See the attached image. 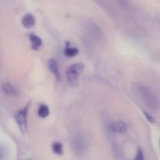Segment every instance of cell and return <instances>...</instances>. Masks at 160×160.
Wrapping results in <instances>:
<instances>
[{"instance_id":"obj_1","label":"cell","mask_w":160,"mask_h":160,"mask_svg":"<svg viewBox=\"0 0 160 160\" xmlns=\"http://www.w3.org/2000/svg\"><path fill=\"white\" fill-rule=\"evenodd\" d=\"M134 91L144 104L146 105V106H148L152 110H157L159 108V101L149 88L144 84H138L134 87Z\"/></svg>"},{"instance_id":"obj_2","label":"cell","mask_w":160,"mask_h":160,"mask_svg":"<svg viewBox=\"0 0 160 160\" xmlns=\"http://www.w3.org/2000/svg\"><path fill=\"white\" fill-rule=\"evenodd\" d=\"M84 62H78L73 64L66 70V76H67V82L70 86L77 88L79 84V76L84 70Z\"/></svg>"},{"instance_id":"obj_3","label":"cell","mask_w":160,"mask_h":160,"mask_svg":"<svg viewBox=\"0 0 160 160\" xmlns=\"http://www.w3.org/2000/svg\"><path fill=\"white\" fill-rule=\"evenodd\" d=\"M28 109H29V104L25 106L22 109H19L18 111H17L15 115H14L16 122H17L20 131L23 134L26 133L27 131H28Z\"/></svg>"},{"instance_id":"obj_4","label":"cell","mask_w":160,"mask_h":160,"mask_svg":"<svg viewBox=\"0 0 160 160\" xmlns=\"http://www.w3.org/2000/svg\"><path fill=\"white\" fill-rule=\"evenodd\" d=\"M86 142L81 135H76L72 141V147L78 156H82L86 151Z\"/></svg>"},{"instance_id":"obj_5","label":"cell","mask_w":160,"mask_h":160,"mask_svg":"<svg viewBox=\"0 0 160 160\" xmlns=\"http://www.w3.org/2000/svg\"><path fill=\"white\" fill-rule=\"evenodd\" d=\"M109 129L115 133H124L127 131V125L122 120H116L109 123Z\"/></svg>"},{"instance_id":"obj_6","label":"cell","mask_w":160,"mask_h":160,"mask_svg":"<svg viewBox=\"0 0 160 160\" xmlns=\"http://www.w3.org/2000/svg\"><path fill=\"white\" fill-rule=\"evenodd\" d=\"M2 90L6 95H9V96H15L18 94V90H17V87H15L9 81H6L2 84Z\"/></svg>"},{"instance_id":"obj_7","label":"cell","mask_w":160,"mask_h":160,"mask_svg":"<svg viewBox=\"0 0 160 160\" xmlns=\"http://www.w3.org/2000/svg\"><path fill=\"white\" fill-rule=\"evenodd\" d=\"M48 68H49V70H51L52 73H53L55 78H56L57 80H60L61 76H60V73H59V66H58L57 61H56L55 59H53V58H51V59H48Z\"/></svg>"},{"instance_id":"obj_8","label":"cell","mask_w":160,"mask_h":160,"mask_svg":"<svg viewBox=\"0 0 160 160\" xmlns=\"http://www.w3.org/2000/svg\"><path fill=\"white\" fill-rule=\"evenodd\" d=\"M35 17L31 13L25 14L23 17H22V24L23 27L27 28H32L34 24H35Z\"/></svg>"},{"instance_id":"obj_9","label":"cell","mask_w":160,"mask_h":160,"mask_svg":"<svg viewBox=\"0 0 160 160\" xmlns=\"http://www.w3.org/2000/svg\"><path fill=\"white\" fill-rule=\"evenodd\" d=\"M30 42H31V48L34 50L39 49L42 45V40L39 36L36 35L35 34H31L29 35Z\"/></svg>"},{"instance_id":"obj_10","label":"cell","mask_w":160,"mask_h":160,"mask_svg":"<svg viewBox=\"0 0 160 160\" xmlns=\"http://www.w3.org/2000/svg\"><path fill=\"white\" fill-rule=\"evenodd\" d=\"M79 52V49L76 47L71 46L70 43H67L66 45L65 48H64V55L67 57H73V56H77Z\"/></svg>"},{"instance_id":"obj_11","label":"cell","mask_w":160,"mask_h":160,"mask_svg":"<svg viewBox=\"0 0 160 160\" xmlns=\"http://www.w3.org/2000/svg\"><path fill=\"white\" fill-rule=\"evenodd\" d=\"M49 114V109L48 106L45 104H42L39 106L38 109V115L41 118H45Z\"/></svg>"},{"instance_id":"obj_12","label":"cell","mask_w":160,"mask_h":160,"mask_svg":"<svg viewBox=\"0 0 160 160\" xmlns=\"http://www.w3.org/2000/svg\"><path fill=\"white\" fill-rule=\"evenodd\" d=\"M52 149L53 152L56 155H62L63 153V147H62V143L59 142H53L52 145Z\"/></svg>"},{"instance_id":"obj_13","label":"cell","mask_w":160,"mask_h":160,"mask_svg":"<svg viewBox=\"0 0 160 160\" xmlns=\"http://www.w3.org/2000/svg\"><path fill=\"white\" fill-rule=\"evenodd\" d=\"M134 160H145V156H144V153L141 148H138L136 153L135 159Z\"/></svg>"},{"instance_id":"obj_14","label":"cell","mask_w":160,"mask_h":160,"mask_svg":"<svg viewBox=\"0 0 160 160\" xmlns=\"http://www.w3.org/2000/svg\"><path fill=\"white\" fill-rule=\"evenodd\" d=\"M144 114H145V117H146L147 120H148V121L150 122V123H154L155 120H154V118H153V117H152L151 115H149V114H148V113H147L146 112H144Z\"/></svg>"},{"instance_id":"obj_15","label":"cell","mask_w":160,"mask_h":160,"mask_svg":"<svg viewBox=\"0 0 160 160\" xmlns=\"http://www.w3.org/2000/svg\"><path fill=\"white\" fill-rule=\"evenodd\" d=\"M159 144H160V141H159Z\"/></svg>"}]
</instances>
